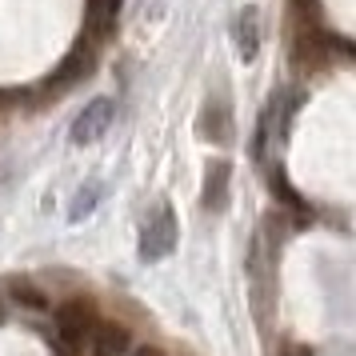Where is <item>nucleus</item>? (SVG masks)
<instances>
[{"mask_svg": "<svg viewBox=\"0 0 356 356\" xmlns=\"http://www.w3.org/2000/svg\"><path fill=\"white\" fill-rule=\"evenodd\" d=\"M225 196H228V164L216 161V164H209V177H204V204L216 212L228 204Z\"/></svg>", "mask_w": 356, "mask_h": 356, "instance_id": "423d86ee", "label": "nucleus"}, {"mask_svg": "<svg viewBox=\"0 0 356 356\" xmlns=\"http://www.w3.org/2000/svg\"><path fill=\"white\" fill-rule=\"evenodd\" d=\"M100 196H104V184H100V180L84 184L81 193L72 196V204H68V220H84V216H88V212L100 204Z\"/></svg>", "mask_w": 356, "mask_h": 356, "instance_id": "0eeeda50", "label": "nucleus"}, {"mask_svg": "<svg viewBox=\"0 0 356 356\" xmlns=\"http://www.w3.org/2000/svg\"><path fill=\"white\" fill-rule=\"evenodd\" d=\"M177 232H180V228H177L172 209L161 204V209L140 225V257H145V260H164L172 248H177Z\"/></svg>", "mask_w": 356, "mask_h": 356, "instance_id": "f257e3e1", "label": "nucleus"}, {"mask_svg": "<svg viewBox=\"0 0 356 356\" xmlns=\"http://www.w3.org/2000/svg\"><path fill=\"white\" fill-rule=\"evenodd\" d=\"M88 4H92V20H97V29L104 33V29H113V20H116V13H120L124 0H88Z\"/></svg>", "mask_w": 356, "mask_h": 356, "instance_id": "6e6552de", "label": "nucleus"}, {"mask_svg": "<svg viewBox=\"0 0 356 356\" xmlns=\"http://www.w3.org/2000/svg\"><path fill=\"white\" fill-rule=\"evenodd\" d=\"M129 356H161V353H156V348H145V344H140V348H132Z\"/></svg>", "mask_w": 356, "mask_h": 356, "instance_id": "9d476101", "label": "nucleus"}, {"mask_svg": "<svg viewBox=\"0 0 356 356\" xmlns=\"http://www.w3.org/2000/svg\"><path fill=\"white\" fill-rule=\"evenodd\" d=\"M88 344H92V356H129L132 353L129 328H120V324H97Z\"/></svg>", "mask_w": 356, "mask_h": 356, "instance_id": "20e7f679", "label": "nucleus"}, {"mask_svg": "<svg viewBox=\"0 0 356 356\" xmlns=\"http://www.w3.org/2000/svg\"><path fill=\"white\" fill-rule=\"evenodd\" d=\"M236 49H241L244 60H252L260 52V13L257 8H244L236 17Z\"/></svg>", "mask_w": 356, "mask_h": 356, "instance_id": "39448f33", "label": "nucleus"}, {"mask_svg": "<svg viewBox=\"0 0 356 356\" xmlns=\"http://www.w3.org/2000/svg\"><path fill=\"white\" fill-rule=\"evenodd\" d=\"M116 120V100L113 97H97L92 104H84L81 113H76V120H72V145H92V140H100L104 132L113 129Z\"/></svg>", "mask_w": 356, "mask_h": 356, "instance_id": "f03ea898", "label": "nucleus"}, {"mask_svg": "<svg viewBox=\"0 0 356 356\" xmlns=\"http://www.w3.org/2000/svg\"><path fill=\"white\" fill-rule=\"evenodd\" d=\"M13 292H17V300H20V305L44 308V296H40V289H33V284H24V280H13Z\"/></svg>", "mask_w": 356, "mask_h": 356, "instance_id": "1a4fd4ad", "label": "nucleus"}, {"mask_svg": "<svg viewBox=\"0 0 356 356\" xmlns=\"http://www.w3.org/2000/svg\"><path fill=\"white\" fill-rule=\"evenodd\" d=\"M56 328H60V337H65V344H84V340L92 337V312L84 305H76V300H68V305L56 308Z\"/></svg>", "mask_w": 356, "mask_h": 356, "instance_id": "7ed1b4c3", "label": "nucleus"}]
</instances>
